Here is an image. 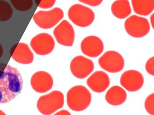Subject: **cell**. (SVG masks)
I'll return each instance as SVG.
<instances>
[{"label": "cell", "instance_id": "cell-1", "mask_svg": "<svg viewBox=\"0 0 154 115\" xmlns=\"http://www.w3.org/2000/svg\"><path fill=\"white\" fill-rule=\"evenodd\" d=\"M23 80L16 68L0 63V104L11 101L21 92Z\"/></svg>", "mask_w": 154, "mask_h": 115}, {"label": "cell", "instance_id": "cell-2", "mask_svg": "<svg viewBox=\"0 0 154 115\" xmlns=\"http://www.w3.org/2000/svg\"><path fill=\"white\" fill-rule=\"evenodd\" d=\"M91 101V94L84 86H75L71 88L67 94L68 106L75 112H81L87 109Z\"/></svg>", "mask_w": 154, "mask_h": 115}, {"label": "cell", "instance_id": "cell-3", "mask_svg": "<svg viewBox=\"0 0 154 115\" xmlns=\"http://www.w3.org/2000/svg\"><path fill=\"white\" fill-rule=\"evenodd\" d=\"M64 104L63 93L55 90L48 95L41 96L37 102V108L42 114L50 115L62 108Z\"/></svg>", "mask_w": 154, "mask_h": 115}, {"label": "cell", "instance_id": "cell-4", "mask_svg": "<svg viewBox=\"0 0 154 115\" xmlns=\"http://www.w3.org/2000/svg\"><path fill=\"white\" fill-rule=\"evenodd\" d=\"M68 14L74 24L82 28L90 26L95 20V14L92 10L81 4L72 5L69 10Z\"/></svg>", "mask_w": 154, "mask_h": 115}, {"label": "cell", "instance_id": "cell-5", "mask_svg": "<svg viewBox=\"0 0 154 115\" xmlns=\"http://www.w3.org/2000/svg\"><path fill=\"white\" fill-rule=\"evenodd\" d=\"M63 10L56 7L49 11H40L34 14L32 18L36 24L41 29L53 28L64 18Z\"/></svg>", "mask_w": 154, "mask_h": 115}, {"label": "cell", "instance_id": "cell-6", "mask_svg": "<svg viewBox=\"0 0 154 115\" xmlns=\"http://www.w3.org/2000/svg\"><path fill=\"white\" fill-rule=\"evenodd\" d=\"M125 28L128 34L135 38L145 37L150 30L148 20L136 15H132L126 20Z\"/></svg>", "mask_w": 154, "mask_h": 115}, {"label": "cell", "instance_id": "cell-7", "mask_svg": "<svg viewBox=\"0 0 154 115\" xmlns=\"http://www.w3.org/2000/svg\"><path fill=\"white\" fill-rule=\"evenodd\" d=\"M100 66L110 73L120 72L124 68L125 60L122 56L116 51H107L98 60Z\"/></svg>", "mask_w": 154, "mask_h": 115}, {"label": "cell", "instance_id": "cell-8", "mask_svg": "<svg viewBox=\"0 0 154 115\" xmlns=\"http://www.w3.org/2000/svg\"><path fill=\"white\" fill-rule=\"evenodd\" d=\"M30 46L37 55L46 56L53 51L55 42L51 35L42 33L32 38L30 41Z\"/></svg>", "mask_w": 154, "mask_h": 115}, {"label": "cell", "instance_id": "cell-9", "mask_svg": "<svg viewBox=\"0 0 154 115\" xmlns=\"http://www.w3.org/2000/svg\"><path fill=\"white\" fill-rule=\"evenodd\" d=\"M70 68L75 77L83 79L87 77L94 70V63L91 60L83 56H78L71 61Z\"/></svg>", "mask_w": 154, "mask_h": 115}, {"label": "cell", "instance_id": "cell-10", "mask_svg": "<svg viewBox=\"0 0 154 115\" xmlns=\"http://www.w3.org/2000/svg\"><path fill=\"white\" fill-rule=\"evenodd\" d=\"M53 34L59 44L72 47L75 38V32L73 26L67 21L64 20L53 31Z\"/></svg>", "mask_w": 154, "mask_h": 115}, {"label": "cell", "instance_id": "cell-11", "mask_svg": "<svg viewBox=\"0 0 154 115\" xmlns=\"http://www.w3.org/2000/svg\"><path fill=\"white\" fill-rule=\"evenodd\" d=\"M121 86L129 92H135L141 89L144 84V77L142 73L134 70L127 71L120 77Z\"/></svg>", "mask_w": 154, "mask_h": 115}, {"label": "cell", "instance_id": "cell-12", "mask_svg": "<svg viewBox=\"0 0 154 115\" xmlns=\"http://www.w3.org/2000/svg\"><path fill=\"white\" fill-rule=\"evenodd\" d=\"M81 50L83 54L91 58L97 57L104 50V44L97 37H86L81 43Z\"/></svg>", "mask_w": 154, "mask_h": 115}, {"label": "cell", "instance_id": "cell-13", "mask_svg": "<svg viewBox=\"0 0 154 115\" xmlns=\"http://www.w3.org/2000/svg\"><path fill=\"white\" fill-rule=\"evenodd\" d=\"M32 89L39 93H45L52 89L53 80L50 74L44 71L34 73L31 79Z\"/></svg>", "mask_w": 154, "mask_h": 115}, {"label": "cell", "instance_id": "cell-14", "mask_svg": "<svg viewBox=\"0 0 154 115\" xmlns=\"http://www.w3.org/2000/svg\"><path fill=\"white\" fill-rule=\"evenodd\" d=\"M87 84L94 92L102 93L109 86L110 80L106 72L102 71H95L87 79Z\"/></svg>", "mask_w": 154, "mask_h": 115}, {"label": "cell", "instance_id": "cell-15", "mask_svg": "<svg viewBox=\"0 0 154 115\" xmlns=\"http://www.w3.org/2000/svg\"><path fill=\"white\" fill-rule=\"evenodd\" d=\"M11 55L16 62L21 64H30L34 59V56L30 49L27 44L24 43L14 45L11 49Z\"/></svg>", "mask_w": 154, "mask_h": 115}, {"label": "cell", "instance_id": "cell-16", "mask_svg": "<svg viewBox=\"0 0 154 115\" xmlns=\"http://www.w3.org/2000/svg\"><path fill=\"white\" fill-rule=\"evenodd\" d=\"M127 96L126 92L122 88L119 86H114L108 90L105 98L109 104L119 106L125 102Z\"/></svg>", "mask_w": 154, "mask_h": 115}, {"label": "cell", "instance_id": "cell-17", "mask_svg": "<svg viewBox=\"0 0 154 115\" xmlns=\"http://www.w3.org/2000/svg\"><path fill=\"white\" fill-rule=\"evenodd\" d=\"M111 12L113 15L119 19L128 17L132 12L130 3L128 0H117L111 5Z\"/></svg>", "mask_w": 154, "mask_h": 115}, {"label": "cell", "instance_id": "cell-18", "mask_svg": "<svg viewBox=\"0 0 154 115\" xmlns=\"http://www.w3.org/2000/svg\"><path fill=\"white\" fill-rule=\"evenodd\" d=\"M134 11L142 16H147L154 10V0H132Z\"/></svg>", "mask_w": 154, "mask_h": 115}, {"label": "cell", "instance_id": "cell-19", "mask_svg": "<svg viewBox=\"0 0 154 115\" xmlns=\"http://www.w3.org/2000/svg\"><path fill=\"white\" fill-rule=\"evenodd\" d=\"M13 9L11 5L4 0H0V21L5 22L11 18Z\"/></svg>", "mask_w": 154, "mask_h": 115}, {"label": "cell", "instance_id": "cell-20", "mask_svg": "<svg viewBox=\"0 0 154 115\" xmlns=\"http://www.w3.org/2000/svg\"><path fill=\"white\" fill-rule=\"evenodd\" d=\"M14 8L20 11H26L33 5V0H10Z\"/></svg>", "mask_w": 154, "mask_h": 115}, {"label": "cell", "instance_id": "cell-21", "mask_svg": "<svg viewBox=\"0 0 154 115\" xmlns=\"http://www.w3.org/2000/svg\"><path fill=\"white\" fill-rule=\"evenodd\" d=\"M145 107L148 113L154 115V93L146 98L145 102Z\"/></svg>", "mask_w": 154, "mask_h": 115}, {"label": "cell", "instance_id": "cell-22", "mask_svg": "<svg viewBox=\"0 0 154 115\" xmlns=\"http://www.w3.org/2000/svg\"><path fill=\"white\" fill-rule=\"evenodd\" d=\"M56 0H34L37 6L42 9H47L54 6Z\"/></svg>", "mask_w": 154, "mask_h": 115}, {"label": "cell", "instance_id": "cell-23", "mask_svg": "<svg viewBox=\"0 0 154 115\" xmlns=\"http://www.w3.org/2000/svg\"><path fill=\"white\" fill-rule=\"evenodd\" d=\"M145 68L147 73L154 77V56L150 58L146 62Z\"/></svg>", "mask_w": 154, "mask_h": 115}, {"label": "cell", "instance_id": "cell-24", "mask_svg": "<svg viewBox=\"0 0 154 115\" xmlns=\"http://www.w3.org/2000/svg\"><path fill=\"white\" fill-rule=\"evenodd\" d=\"M103 0H79V2L91 6H97L100 5Z\"/></svg>", "mask_w": 154, "mask_h": 115}, {"label": "cell", "instance_id": "cell-25", "mask_svg": "<svg viewBox=\"0 0 154 115\" xmlns=\"http://www.w3.org/2000/svg\"><path fill=\"white\" fill-rule=\"evenodd\" d=\"M56 115H70L71 114L69 113L68 111H66V110H61L60 112H58V113H57L55 114Z\"/></svg>", "mask_w": 154, "mask_h": 115}, {"label": "cell", "instance_id": "cell-26", "mask_svg": "<svg viewBox=\"0 0 154 115\" xmlns=\"http://www.w3.org/2000/svg\"><path fill=\"white\" fill-rule=\"evenodd\" d=\"M150 20H151L152 27L153 29H154V13L150 17Z\"/></svg>", "mask_w": 154, "mask_h": 115}, {"label": "cell", "instance_id": "cell-27", "mask_svg": "<svg viewBox=\"0 0 154 115\" xmlns=\"http://www.w3.org/2000/svg\"><path fill=\"white\" fill-rule=\"evenodd\" d=\"M3 53V48L2 47V45L0 44V58L2 57Z\"/></svg>", "mask_w": 154, "mask_h": 115}, {"label": "cell", "instance_id": "cell-28", "mask_svg": "<svg viewBox=\"0 0 154 115\" xmlns=\"http://www.w3.org/2000/svg\"><path fill=\"white\" fill-rule=\"evenodd\" d=\"M0 115H5V114L3 112H2V111L0 110Z\"/></svg>", "mask_w": 154, "mask_h": 115}]
</instances>
